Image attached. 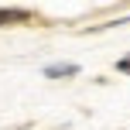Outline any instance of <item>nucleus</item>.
<instances>
[{"label":"nucleus","mask_w":130,"mask_h":130,"mask_svg":"<svg viewBox=\"0 0 130 130\" xmlns=\"http://www.w3.org/2000/svg\"><path fill=\"white\" fill-rule=\"evenodd\" d=\"M31 21V10H17V7H0V27L4 24H24Z\"/></svg>","instance_id":"f257e3e1"},{"label":"nucleus","mask_w":130,"mask_h":130,"mask_svg":"<svg viewBox=\"0 0 130 130\" xmlns=\"http://www.w3.org/2000/svg\"><path fill=\"white\" fill-rule=\"evenodd\" d=\"M48 79H62V75H79V65H48L45 69Z\"/></svg>","instance_id":"f03ea898"},{"label":"nucleus","mask_w":130,"mask_h":130,"mask_svg":"<svg viewBox=\"0 0 130 130\" xmlns=\"http://www.w3.org/2000/svg\"><path fill=\"white\" fill-rule=\"evenodd\" d=\"M117 69H120V72H130V58H123V62H117Z\"/></svg>","instance_id":"7ed1b4c3"}]
</instances>
